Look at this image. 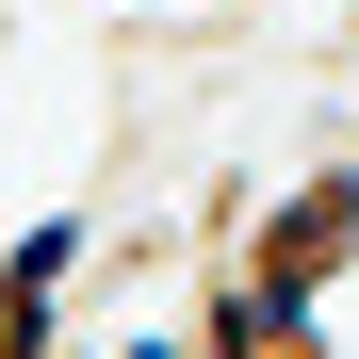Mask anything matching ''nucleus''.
Segmentation results:
<instances>
[{"label": "nucleus", "mask_w": 359, "mask_h": 359, "mask_svg": "<svg viewBox=\"0 0 359 359\" xmlns=\"http://www.w3.org/2000/svg\"><path fill=\"white\" fill-rule=\"evenodd\" d=\"M343 245H359V163H311V180H294V196L245 229V262H229V278H245L262 311L311 327V311H327V278H343Z\"/></svg>", "instance_id": "obj_1"}]
</instances>
